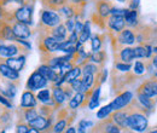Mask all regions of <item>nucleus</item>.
I'll return each instance as SVG.
<instances>
[{
  "mask_svg": "<svg viewBox=\"0 0 157 133\" xmlns=\"http://www.w3.org/2000/svg\"><path fill=\"white\" fill-rule=\"evenodd\" d=\"M128 128L134 132H144L147 128V117L143 111H132L128 115Z\"/></svg>",
  "mask_w": 157,
  "mask_h": 133,
  "instance_id": "nucleus-1",
  "label": "nucleus"
},
{
  "mask_svg": "<svg viewBox=\"0 0 157 133\" xmlns=\"http://www.w3.org/2000/svg\"><path fill=\"white\" fill-rule=\"evenodd\" d=\"M33 10H34L33 2H28L22 6H18L12 12V21H18V22L30 25L33 23Z\"/></svg>",
  "mask_w": 157,
  "mask_h": 133,
  "instance_id": "nucleus-2",
  "label": "nucleus"
},
{
  "mask_svg": "<svg viewBox=\"0 0 157 133\" xmlns=\"http://www.w3.org/2000/svg\"><path fill=\"white\" fill-rule=\"evenodd\" d=\"M60 23V15L55 10L44 9L41 11V25L46 28H53Z\"/></svg>",
  "mask_w": 157,
  "mask_h": 133,
  "instance_id": "nucleus-3",
  "label": "nucleus"
},
{
  "mask_svg": "<svg viewBox=\"0 0 157 133\" xmlns=\"http://www.w3.org/2000/svg\"><path fill=\"white\" fill-rule=\"evenodd\" d=\"M47 82L48 81L36 70V72H34L32 75L28 77L25 86H27V90H30L33 92H36V91H39L41 88L46 87L47 86Z\"/></svg>",
  "mask_w": 157,
  "mask_h": 133,
  "instance_id": "nucleus-4",
  "label": "nucleus"
},
{
  "mask_svg": "<svg viewBox=\"0 0 157 133\" xmlns=\"http://www.w3.org/2000/svg\"><path fill=\"white\" fill-rule=\"evenodd\" d=\"M132 100H133V93L131 91H126V92H122L121 95L116 96L115 99L110 103V107H111L113 111H116V110L123 109L127 105H129V103Z\"/></svg>",
  "mask_w": 157,
  "mask_h": 133,
  "instance_id": "nucleus-5",
  "label": "nucleus"
},
{
  "mask_svg": "<svg viewBox=\"0 0 157 133\" xmlns=\"http://www.w3.org/2000/svg\"><path fill=\"white\" fill-rule=\"evenodd\" d=\"M52 120H53L52 116H51V117H45V116H42V115L39 114L35 119H33L32 121H29V122H27V123H28V126L35 128L38 132H45V131H47V130L51 127Z\"/></svg>",
  "mask_w": 157,
  "mask_h": 133,
  "instance_id": "nucleus-6",
  "label": "nucleus"
},
{
  "mask_svg": "<svg viewBox=\"0 0 157 133\" xmlns=\"http://www.w3.org/2000/svg\"><path fill=\"white\" fill-rule=\"evenodd\" d=\"M58 45L59 41H57L53 37L48 35H41V40H40V50L42 52H51L55 53L58 51Z\"/></svg>",
  "mask_w": 157,
  "mask_h": 133,
  "instance_id": "nucleus-7",
  "label": "nucleus"
},
{
  "mask_svg": "<svg viewBox=\"0 0 157 133\" xmlns=\"http://www.w3.org/2000/svg\"><path fill=\"white\" fill-rule=\"evenodd\" d=\"M12 25V30L16 39H29L32 35V30L29 28V24L22 23L18 21H12L10 22Z\"/></svg>",
  "mask_w": 157,
  "mask_h": 133,
  "instance_id": "nucleus-8",
  "label": "nucleus"
},
{
  "mask_svg": "<svg viewBox=\"0 0 157 133\" xmlns=\"http://www.w3.org/2000/svg\"><path fill=\"white\" fill-rule=\"evenodd\" d=\"M137 92L140 95L146 96V97H150V98L157 97V80L154 79V80H149V81L143 82L138 87Z\"/></svg>",
  "mask_w": 157,
  "mask_h": 133,
  "instance_id": "nucleus-9",
  "label": "nucleus"
},
{
  "mask_svg": "<svg viewBox=\"0 0 157 133\" xmlns=\"http://www.w3.org/2000/svg\"><path fill=\"white\" fill-rule=\"evenodd\" d=\"M17 84L18 82L16 81H10L5 79L2 81V85L0 86V93L9 99H13L17 95Z\"/></svg>",
  "mask_w": 157,
  "mask_h": 133,
  "instance_id": "nucleus-10",
  "label": "nucleus"
},
{
  "mask_svg": "<svg viewBox=\"0 0 157 133\" xmlns=\"http://www.w3.org/2000/svg\"><path fill=\"white\" fill-rule=\"evenodd\" d=\"M0 39L5 41H16L11 23L5 19H0Z\"/></svg>",
  "mask_w": 157,
  "mask_h": 133,
  "instance_id": "nucleus-11",
  "label": "nucleus"
},
{
  "mask_svg": "<svg viewBox=\"0 0 157 133\" xmlns=\"http://www.w3.org/2000/svg\"><path fill=\"white\" fill-rule=\"evenodd\" d=\"M0 75L10 81H16V82L20 81V72H16L11 67H9L5 62H0Z\"/></svg>",
  "mask_w": 157,
  "mask_h": 133,
  "instance_id": "nucleus-12",
  "label": "nucleus"
},
{
  "mask_svg": "<svg viewBox=\"0 0 157 133\" xmlns=\"http://www.w3.org/2000/svg\"><path fill=\"white\" fill-rule=\"evenodd\" d=\"M128 115H129V111H128V110H126V109H124V110L120 109V110H116L114 114L111 115V120L117 125L120 128L127 130V128H128V122H127Z\"/></svg>",
  "mask_w": 157,
  "mask_h": 133,
  "instance_id": "nucleus-13",
  "label": "nucleus"
},
{
  "mask_svg": "<svg viewBox=\"0 0 157 133\" xmlns=\"http://www.w3.org/2000/svg\"><path fill=\"white\" fill-rule=\"evenodd\" d=\"M108 27L115 32L116 34H118L124 27H126V22L123 16H115V15H110L108 17Z\"/></svg>",
  "mask_w": 157,
  "mask_h": 133,
  "instance_id": "nucleus-14",
  "label": "nucleus"
},
{
  "mask_svg": "<svg viewBox=\"0 0 157 133\" xmlns=\"http://www.w3.org/2000/svg\"><path fill=\"white\" fill-rule=\"evenodd\" d=\"M5 63L11 67L12 69H15L16 72H21L24 65H25V55L24 53H21L17 56H13V57H9L5 59Z\"/></svg>",
  "mask_w": 157,
  "mask_h": 133,
  "instance_id": "nucleus-15",
  "label": "nucleus"
},
{
  "mask_svg": "<svg viewBox=\"0 0 157 133\" xmlns=\"http://www.w3.org/2000/svg\"><path fill=\"white\" fill-rule=\"evenodd\" d=\"M36 105H38V99H36V96L34 95L33 91L27 90L25 92H23L22 99H21V108L22 109L33 108V107H36Z\"/></svg>",
  "mask_w": 157,
  "mask_h": 133,
  "instance_id": "nucleus-16",
  "label": "nucleus"
},
{
  "mask_svg": "<svg viewBox=\"0 0 157 133\" xmlns=\"http://www.w3.org/2000/svg\"><path fill=\"white\" fill-rule=\"evenodd\" d=\"M38 72H39L40 74L44 76L47 81H51V82H55L56 80H58L59 77H62L55 69H52L51 67H48V65L45 64V63L41 64L39 68H38Z\"/></svg>",
  "mask_w": 157,
  "mask_h": 133,
  "instance_id": "nucleus-17",
  "label": "nucleus"
},
{
  "mask_svg": "<svg viewBox=\"0 0 157 133\" xmlns=\"http://www.w3.org/2000/svg\"><path fill=\"white\" fill-rule=\"evenodd\" d=\"M117 40L120 45H133V44L136 42V35H134L133 30H131V29H128V28H127V29L123 28V29L118 33Z\"/></svg>",
  "mask_w": 157,
  "mask_h": 133,
  "instance_id": "nucleus-18",
  "label": "nucleus"
},
{
  "mask_svg": "<svg viewBox=\"0 0 157 133\" xmlns=\"http://www.w3.org/2000/svg\"><path fill=\"white\" fill-rule=\"evenodd\" d=\"M50 35L53 37L57 41L60 42V41H64V40L68 39L69 33H68L65 25L62 24V23H59L58 25H56V27H53V28H50Z\"/></svg>",
  "mask_w": 157,
  "mask_h": 133,
  "instance_id": "nucleus-19",
  "label": "nucleus"
},
{
  "mask_svg": "<svg viewBox=\"0 0 157 133\" xmlns=\"http://www.w3.org/2000/svg\"><path fill=\"white\" fill-rule=\"evenodd\" d=\"M113 5L109 1L105 0H98L97 1V16L99 18L105 19L110 16V10H111Z\"/></svg>",
  "mask_w": 157,
  "mask_h": 133,
  "instance_id": "nucleus-20",
  "label": "nucleus"
},
{
  "mask_svg": "<svg viewBox=\"0 0 157 133\" xmlns=\"http://www.w3.org/2000/svg\"><path fill=\"white\" fill-rule=\"evenodd\" d=\"M69 109L71 110H76L81 107L86 105V98H85V93L81 92H75V95L73 96L69 100Z\"/></svg>",
  "mask_w": 157,
  "mask_h": 133,
  "instance_id": "nucleus-21",
  "label": "nucleus"
},
{
  "mask_svg": "<svg viewBox=\"0 0 157 133\" xmlns=\"http://www.w3.org/2000/svg\"><path fill=\"white\" fill-rule=\"evenodd\" d=\"M81 74H82L81 67H80V65H74L68 73H65L64 75L62 76V79H63V84H69L71 80L80 77Z\"/></svg>",
  "mask_w": 157,
  "mask_h": 133,
  "instance_id": "nucleus-22",
  "label": "nucleus"
},
{
  "mask_svg": "<svg viewBox=\"0 0 157 133\" xmlns=\"http://www.w3.org/2000/svg\"><path fill=\"white\" fill-rule=\"evenodd\" d=\"M36 99L39 100L41 104H48V105H56L55 100L51 98V91L50 90H41L36 93Z\"/></svg>",
  "mask_w": 157,
  "mask_h": 133,
  "instance_id": "nucleus-23",
  "label": "nucleus"
},
{
  "mask_svg": "<svg viewBox=\"0 0 157 133\" xmlns=\"http://www.w3.org/2000/svg\"><path fill=\"white\" fill-rule=\"evenodd\" d=\"M52 99L55 100L56 105H62V104L67 100V97H65V93H64L62 86H53V90H52Z\"/></svg>",
  "mask_w": 157,
  "mask_h": 133,
  "instance_id": "nucleus-24",
  "label": "nucleus"
},
{
  "mask_svg": "<svg viewBox=\"0 0 157 133\" xmlns=\"http://www.w3.org/2000/svg\"><path fill=\"white\" fill-rule=\"evenodd\" d=\"M124 22L128 27H136L138 24V11L137 10H131V9H127L124 16Z\"/></svg>",
  "mask_w": 157,
  "mask_h": 133,
  "instance_id": "nucleus-25",
  "label": "nucleus"
},
{
  "mask_svg": "<svg viewBox=\"0 0 157 133\" xmlns=\"http://www.w3.org/2000/svg\"><path fill=\"white\" fill-rule=\"evenodd\" d=\"M99 96H100V86H96L94 90L92 91V95L88 99V109H96L99 107Z\"/></svg>",
  "mask_w": 157,
  "mask_h": 133,
  "instance_id": "nucleus-26",
  "label": "nucleus"
},
{
  "mask_svg": "<svg viewBox=\"0 0 157 133\" xmlns=\"http://www.w3.org/2000/svg\"><path fill=\"white\" fill-rule=\"evenodd\" d=\"M91 38V22L86 21L83 23V28L81 30V33L78 34V41L81 44H86Z\"/></svg>",
  "mask_w": 157,
  "mask_h": 133,
  "instance_id": "nucleus-27",
  "label": "nucleus"
},
{
  "mask_svg": "<svg viewBox=\"0 0 157 133\" xmlns=\"http://www.w3.org/2000/svg\"><path fill=\"white\" fill-rule=\"evenodd\" d=\"M88 59H90V62H93V63H96L98 65H103L104 62L106 61V53H105V51L98 50L96 52H91Z\"/></svg>",
  "mask_w": 157,
  "mask_h": 133,
  "instance_id": "nucleus-28",
  "label": "nucleus"
},
{
  "mask_svg": "<svg viewBox=\"0 0 157 133\" xmlns=\"http://www.w3.org/2000/svg\"><path fill=\"white\" fill-rule=\"evenodd\" d=\"M81 70H82V75H86V74H94L96 75L99 72V65L93 63V62L87 61V62H85L82 64Z\"/></svg>",
  "mask_w": 157,
  "mask_h": 133,
  "instance_id": "nucleus-29",
  "label": "nucleus"
},
{
  "mask_svg": "<svg viewBox=\"0 0 157 133\" xmlns=\"http://www.w3.org/2000/svg\"><path fill=\"white\" fill-rule=\"evenodd\" d=\"M118 58L121 62H124V63H131L133 59H134V55H133V49L131 47H123L120 53H118Z\"/></svg>",
  "mask_w": 157,
  "mask_h": 133,
  "instance_id": "nucleus-30",
  "label": "nucleus"
},
{
  "mask_svg": "<svg viewBox=\"0 0 157 133\" xmlns=\"http://www.w3.org/2000/svg\"><path fill=\"white\" fill-rule=\"evenodd\" d=\"M41 1H42V5L45 6V9L58 11V9H60L68 0H41Z\"/></svg>",
  "mask_w": 157,
  "mask_h": 133,
  "instance_id": "nucleus-31",
  "label": "nucleus"
},
{
  "mask_svg": "<svg viewBox=\"0 0 157 133\" xmlns=\"http://www.w3.org/2000/svg\"><path fill=\"white\" fill-rule=\"evenodd\" d=\"M138 102H139L145 109H147V110H151V109L155 107V104H154V102H152V99H151L150 97H146V96L140 95V93H138Z\"/></svg>",
  "mask_w": 157,
  "mask_h": 133,
  "instance_id": "nucleus-32",
  "label": "nucleus"
},
{
  "mask_svg": "<svg viewBox=\"0 0 157 133\" xmlns=\"http://www.w3.org/2000/svg\"><path fill=\"white\" fill-rule=\"evenodd\" d=\"M38 115H39V111H38V109H35V107H33V108H24L23 117H24L25 122L32 121V120L35 119Z\"/></svg>",
  "mask_w": 157,
  "mask_h": 133,
  "instance_id": "nucleus-33",
  "label": "nucleus"
},
{
  "mask_svg": "<svg viewBox=\"0 0 157 133\" xmlns=\"http://www.w3.org/2000/svg\"><path fill=\"white\" fill-rule=\"evenodd\" d=\"M101 45H103V39L99 34L93 35L91 39V49H92V52H96L101 49Z\"/></svg>",
  "mask_w": 157,
  "mask_h": 133,
  "instance_id": "nucleus-34",
  "label": "nucleus"
},
{
  "mask_svg": "<svg viewBox=\"0 0 157 133\" xmlns=\"http://www.w3.org/2000/svg\"><path fill=\"white\" fill-rule=\"evenodd\" d=\"M65 119H67V116H60V120L52 127V128H53V130H52L53 132L60 133V132H63V131H65L67 125H68V121H67Z\"/></svg>",
  "mask_w": 157,
  "mask_h": 133,
  "instance_id": "nucleus-35",
  "label": "nucleus"
},
{
  "mask_svg": "<svg viewBox=\"0 0 157 133\" xmlns=\"http://www.w3.org/2000/svg\"><path fill=\"white\" fill-rule=\"evenodd\" d=\"M111 111H113V109H111L110 104H108V105H105V107H103V108L99 109L98 113H97V117H98L99 120H104V119H106V117L110 116Z\"/></svg>",
  "mask_w": 157,
  "mask_h": 133,
  "instance_id": "nucleus-36",
  "label": "nucleus"
},
{
  "mask_svg": "<svg viewBox=\"0 0 157 133\" xmlns=\"http://www.w3.org/2000/svg\"><path fill=\"white\" fill-rule=\"evenodd\" d=\"M82 82H83L88 88H91L92 86H96V75H94V74H86V75H83Z\"/></svg>",
  "mask_w": 157,
  "mask_h": 133,
  "instance_id": "nucleus-37",
  "label": "nucleus"
},
{
  "mask_svg": "<svg viewBox=\"0 0 157 133\" xmlns=\"http://www.w3.org/2000/svg\"><path fill=\"white\" fill-rule=\"evenodd\" d=\"M115 68H116L117 70H120V72H122V73H128V72L131 70L132 65H131V63L117 62V63H115Z\"/></svg>",
  "mask_w": 157,
  "mask_h": 133,
  "instance_id": "nucleus-38",
  "label": "nucleus"
},
{
  "mask_svg": "<svg viewBox=\"0 0 157 133\" xmlns=\"http://www.w3.org/2000/svg\"><path fill=\"white\" fill-rule=\"evenodd\" d=\"M145 64L144 63H141V62H136V64L133 65V73L136 74V75H141V74H144L145 73Z\"/></svg>",
  "mask_w": 157,
  "mask_h": 133,
  "instance_id": "nucleus-39",
  "label": "nucleus"
},
{
  "mask_svg": "<svg viewBox=\"0 0 157 133\" xmlns=\"http://www.w3.org/2000/svg\"><path fill=\"white\" fill-rule=\"evenodd\" d=\"M93 126L92 121H87V120H81L78 122V132H86V128H90Z\"/></svg>",
  "mask_w": 157,
  "mask_h": 133,
  "instance_id": "nucleus-40",
  "label": "nucleus"
},
{
  "mask_svg": "<svg viewBox=\"0 0 157 133\" xmlns=\"http://www.w3.org/2000/svg\"><path fill=\"white\" fill-rule=\"evenodd\" d=\"M88 1H90V0H68L69 4L74 5L75 7H78V9H80V10H83L85 5H86Z\"/></svg>",
  "mask_w": 157,
  "mask_h": 133,
  "instance_id": "nucleus-41",
  "label": "nucleus"
},
{
  "mask_svg": "<svg viewBox=\"0 0 157 133\" xmlns=\"http://www.w3.org/2000/svg\"><path fill=\"white\" fill-rule=\"evenodd\" d=\"M64 25H65V28H67L68 33L70 34V33H73V32H74V28H75V21H74L73 18H67L65 23H64Z\"/></svg>",
  "mask_w": 157,
  "mask_h": 133,
  "instance_id": "nucleus-42",
  "label": "nucleus"
},
{
  "mask_svg": "<svg viewBox=\"0 0 157 133\" xmlns=\"http://www.w3.org/2000/svg\"><path fill=\"white\" fill-rule=\"evenodd\" d=\"M0 104H1V105H4L6 109H12V104H11L10 99H9V98H6L5 96H2L1 93H0Z\"/></svg>",
  "mask_w": 157,
  "mask_h": 133,
  "instance_id": "nucleus-43",
  "label": "nucleus"
},
{
  "mask_svg": "<svg viewBox=\"0 0 157 133\" xmlns=\"http://www.w3.org/2000/svg\"><path fill=\"white\" fill-rule=\"evenodd\" d=\"M127 9H120V7H111L110 10V15H115V16H124Z\"/></svg>",
  "mask_w": 157,
  "mask_h": 133,
  "instance_id": "nucleus-44",
  "label": "nucleus"
},
{
  "mask_svg": "<svg viewBox=\"0 0 157 133\" xmlns=\"http://www.w3.org/2000/svg\"><path fill=\"white\" fill-rule=\"evenodd\" d=\"M17 133H29V126L28 123H18L16 127Z\"/></svg>",
  "mask_w": 157,
  "mask_h": 133,
  "instance_id": "nucleus-45",
  "label": "nucleus"
},
{
  "mask_svg": "<svg viewBox=\"0 0 157 133\" xmlns=\"http://www.w3.org/2000/svg\"><path fill=\"white\" fill-rule=\"evenodd\" d=\"M82 28H83V23H82L81 21H78V18L76 21H75V28H74V32L78 35V34L81 33Z\"/></svg>",
  "mask_w": 157,
  "mask_h": 133,
  "instance_id": "nucleus-46",
  "label": "nucleus"
},
{
  "mask_svg": "<svg viewBox=\"0 0 157 133\" xmlns=\"http://www.w3.org/2000/svg\"><path fill=\"white\" fill-rule=\"evenodd\" d=\"M139 4H140V0H128V6L131 10H137L139 7Z\"/></svg>",
  "mask_w": 157,
  "mask_h": 133,
  "instance_id": "nucleus-47",
  "label": "nucleus"
},
{
  "mask_svg": "<svg viewBox=\"0 0 157 133\" xmlns=\"http://www.w3.org/2000/svg\"><path fill=\"white\" fill-rule=\"evenodd\" d=\"M65 132L67 133H76L78 132V130H75L74 127H69V128H67V130H65Z\"/></svg>",
  "mask_w": 157,
  "mask_h": 133,
  "instance_id": "nucleus-48",
  "label": "nucleus"
},
{
  "mask_svg": "<svg viewBox=\"0 0 157 133\" xmlns=\"http://www.w3.org/2000/svg\"><path fill=\"white\" fill-rule=\"evenodd\" d=\"M152 65H154V67H155V68L157 69V56L154 58V59H152Z\"/></svg>",
  "mask_w": 157,
  "mask_h": 133,
  "instance_id": "nucleus-49",
  "label": "nucleus"
},
{
  "mask_svg": "<svg viewBox=\"0 0 157 133\" xmlns=\"http://www.w3.org/2000/svg\"><path fill=\"white\" fill-rule=\"evenodd\" d=\"M152 53H154V55H156V56H157V46H155V47H152Z\"/></svg>",
  "mask_w": 157,
  "mask_h": 133,
  "instance_id": "nucleus-50",
  "label": "nucleus"
},
{
  "mask_svg": "<svg viewBox=\"0 0 157 133\" xmlns=\"http://www.w3.org/2000/svg\"><path fill=\"white\" fill-rule=\"evenodd\" d=\"M118 2H126V1H128V0H116Z\"/></svg>",
  "mask_w": 157,
  "mask_h": 133,
  "instance_id": "nucleus-51",
  "label": "nucleus"
},
{
  "mask_svg": "<svg viewBox=\"0 0 157 133\" xmlns=\"http://www.w3.org/2000/svg\"><path fill=\"white\" fill-rule=\"evenodd\" d=\"M154 75H155V77H156V79H157V72H156V73H155V74H154Z\"/></svg>",
  "mask_w": 157,
  "mask_h": 133,
  "instance_id": "nucleus-52",
  "label": "nucleus"
}]
</instances>
